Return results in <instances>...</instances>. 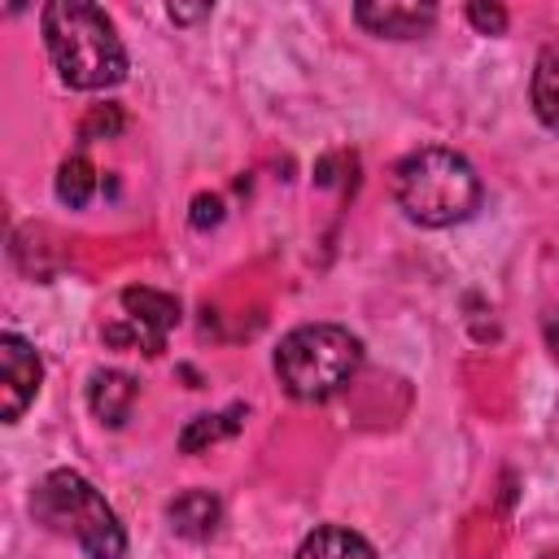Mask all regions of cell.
Masks as SVG:
<instances>
[{"label": "cell", "instance_id": "cell-1", "mask_svg": "<svg viewBox=\"0 0 559 559\" xmlns=\"http://www.w3.org/2000/svg\"><path fill=\"white\" fill-rule=\"evenodd\" d=\"M57 74L79 92H100L127 79V48L105 9L87 0H52L39 13Z\"/></svg>", "mask_w": 559, "mask_h": 559}, {"label": "cell", "instance_id": "cell-2", "mask_svg": "<svg viewBox=\"0 0 559 559\" xmlns=\"http://www.w3.org/2000/svg\"><path fill=\"white\" fill-rule=\"evenodd\" d=\"M393 201L419 227H450L476 214L480 179L463 153L428 144L393 166Z\"/></svg>", "mask_w": 559, "mask_h": 559}, {"label": "cell", "instance_id": "cell-3", "mask_svg": "<svg viewBox=\"0 0 559 559\" xmlns=\"http://www.w3.org/2000/svg\"><path fill=\"white\" fill-rule=\"evenodd\" d=\"M31 511L39 524L70 537L87 559H122L127 555V533H122L114 507L100 498V489L87 476H79L70 467H57L39 480Z\"/></svg>", "mask_w": 559, "mask_h": 559}, {"label": "cell", "instance_id": "cell-4", "mask_svg": "<svg viewBox=\"0 0 559 559\" xmlns=\"http://www.w3.org/2000/svg\"><path fill=\"white\" fill-rule=\"evenodd\" d=\"M362 362V341L341 323H301L275 349V376L297 402H323Z\"/></svg>", "mask_w": 559, "mask_h": 559}, {"label": "cell", "instance_id": "cell-5", "mask_svg": "<svg viewBox=\"0 0 559 559\" xmlns=\"http://www.w3.org/2000/svg\"><path fill=\"white\" fill-rule=\"evenodd\" d=\"M179 323V301L157 288H122V319L105 328L109 345H135L144 354H157L166 345V332Z\"/></svg>", "mask_w": 559, "mask_h": 559}, {"label": "cell", "instance_id": "cell-6", "mask_svg": "<svg viewBox=\"0 0 559 559\" xmlns=\"http://www.w3.org/2000/svg\"><path fill=\"white\" fill-rule=\"evenodd\" d=\"M39 380H44V362H39L35 345L17 332H4L0 336V415H4V424L22 419V411L39 393Z\"/></svg>", "mask_w": 559, "mask_h": 559}, {"label": "cell", "instance_id": "cell-7", "mask_svg": "<svg viewBox=\"0 0 559 559\" xmlns=\"http://www.w3.org/2000/svg\"><path fill=\"white\" fill-rule=\"evenodd\" d=\"M354 17H358V26H367L371 35H384V39H415V35H424V31L437 22V9H432V4H397V0H384V4H354Z\"/></svg>", "mask_w": 559, "mask_h": 559}, {"label": "cell", "instance_id": "cell-8", "mask_svg": "<svg viewBox=\"0 0 559 559\" xmlns=\"http://www.w3.org/2000/svg\"><path fill=\"white\" fill-rule=\"evenodd\" d=\"M140 397V384L127 376V371H96L92 384H87V406L100 424L109 428H122L131 419V406Z\"/></svg>", "mask_w": 559, "mask_h": 559}, {"label": "cell", "instance_id": "cell-9", "mask_svg": "<svg viewBox=\"0 0 559 559\" xmlns=\"http://www.w3.org/2000/svg\"><path fill=\"white\" fill-rule=\"evenodd\" d=\"M166 515H170V528H175L179 537L201 542V537H210V533L218 528L223 507H218V498H214L210 489H183V493L166 507Z\"/></svg>", "mask_w": 559, "mask_h": 559}, {"label": "cell", "instance_id": "cell-10", "mask_svg": "<svg viewBox=\"0 0 559 559\" xmlns=\"http://www.w3.org/2000/svg\"><path fill=\"white\" fill-rule=\"evenodd\" d=\"M293 559H376V546L345 524H323L297 546Z\"/></svg>", "mask_w": 559, "mask_h": 559}, {"label": "cell", "instance_id": "cell-11", "mask_svg": "<svg viewBox=\"0 0 559 559\" xmlns=\"http://www.w3.org/2000/svg\"><path fill=\"white\" fill-rule=\"evenodd\" d=\"M533 109L550 131H559V39L546 44L533 66Z\"/></svg>", "mask_w": 559, "mask_h": 559}, {"label": "cell", "instance_id": "cell-12", "mask_svg": "<svg viewBox=\"0 0 559 559\" xmlns=\"http://www.w3.org/2000/svg\"><path fill=\"white\" fill-rule=\"evenodd\" d=\"M96 192V166L87 162V153H70L61 166H57V201L70 205V210H83Z\"/></svg>", "mask_w": 559, "mask_h": 559}, {"label": "cell", "instance_id": "cell-13", "mask_svg": "<svg viewBox=\"0 0 559 559\" xmlns=\"http://www.w3.org/2000/svg\"><path fill=\"white\" fill-rule=\"evenodd\" d=\"M240 419H245V406H227V411H218V415H197V419L179 432V450H183V454H197V450H205V445L231 437V432L240 428Z\"/></svg>", "mask_w": 559, "mask_h": 559}, {"label": "cell", "instance_id": "cell-14", "mask_svg": "<svg viewBox=\"0 0 559 559\" xmlns=\"http://www.w3.org/2000/svg\"><path fill=\"white\" fill-rule=\"evenodd\" d=\"M122 131V109L118 105H96L87 118H83V127H79V140L87 144V140H109V135H118Z\"/></svg>", "mask_w": 559, "mask_h": 559}, {"label": "cell", "instance_id": "cell-15", "mask_svg": "<svg viewBox=\"0 0 559 559\" xmlns=\"http://www.w3.org/2000/svg\"><path fill=\"white\" fill-rule=\"evenodd\" d=\"M467 22L480 35H502L507 31V9L502 4H467Z\"/></svg>", "mask_w": 559, "mask_h": 559}, {"label": "cell", "instance_id": "cell-16", "mask_svg": "<svg viewBox=\"0 0 559 559\" xmlns=\"http://www.w3.org/2000/svg\"><path fill=\"white\" fill-rule=\"evenodd\" d=\"M223 218V201L218 197H197L192 201V227H214Z\"/></svg>", "mask_w": 559, "mask_h": 559}, {"label": "cell", "instance_id": "cell-17", "mask_svg": "<svg viewBox=\"0 0 559 559\" xmlns=\"http://www.w3.org/2000/svg\"><path fill=\"white\" fill-rule=\"evenodd\" d=\"M166 13H170V22H197L210 13V4H170Z\"/></svg>", "mask_w": 559, "mask_h": 559}, {"label": "cell", "instance_id": "cell-18", "mask_svg": "<svg viewBox=\"0 0 559 559\" xmlns=\"http://www.w3.org/2000/svg\"><path fill=\"white\" fill-rule=\"evenodd\" d=\"M546 345L555 349V358H559V310H550L546 314Z\"/></svg>", "mask_w": 559, "mask_h": 559}]
</instances>
